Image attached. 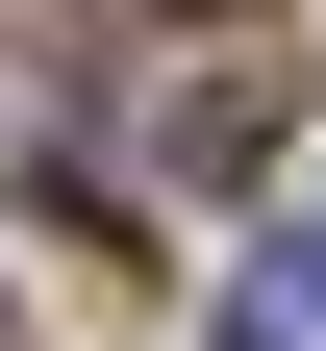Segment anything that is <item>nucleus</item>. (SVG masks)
I'll use <instances>...</instances> for the list:
<instances>
[{
  "mask_svg": "<svg viewBox=\"0 0 326 351\" xmlns=\"http://www.w3.org/2000/svg\"><path fill=\"white\" fill-rule=\"evenodd\" d=\"M226 25H251V0H226Z\"/></svg>",
  "mask_w": 326,
  "mask_h": 351,
  "instance_id": "nucleus-2",
  "label": "nucleus"
},
{
  "mask_svg": "<svg viewBox=\"0 0 326 351\" xmlns=\"http://www.w3.org/2000/svg\"><path fill=\"white\" fill-rule=\"evenodd\" d=\"M226 351H326V201H276L251 276H226Z\"/></svg>",
  "mask_w": 326,
  "mask_h": 351,
  "instance_id": "nucleus-1",
  "label": "nucleus"
}]
</instances>
